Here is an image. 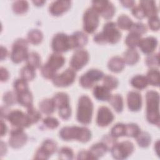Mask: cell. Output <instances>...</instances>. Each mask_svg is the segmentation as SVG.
Masks as SVG:
<instances>
[{"mask_svg": "<svg viewBox=\"0 0 160 160\" xmlns=\"http://www.w3.org/2000/svg\"><path fill=\"white\" fill-rule=\"evenodd\" d=\"M32 2L36 6H42L44 3L46 2L45 1H41V0H37V1H33Z\"/></svg>", "mask_w": 160, "mask_h": 160, "instance_id": "cell-59", "label": "cell"}, {"mask_svg": "<svg viewBox=\"0 0 160 160\" xmlns=\"http://www.w3.org/2000/svg\"><path fill=\"white\" fill-rule=\"evenodd\" d=\"M43 39V34L39 29H32L29 31L27 36V41L28 42L38 45L40 44Z\"/></svg>", "mask_w": 160, "mask_h": 160, "instance_id": "cell-32", "label": "cell"}, {"mask_svg": "<svg viewBox=\"0 0 160 160\" xmlns=\"http://www.w3.org/2000/svg\"><path fill=\"white\" fill-rule=\"evenodd\" d=\"M118 79L111 75H106L103 77V86L108 88L109 90L116 88L118 86Z\"/></svg>", "mask_w": 160, "mask_h": 160, "instance_id": "cell-43", "label": "cell"}, {"mask_svg": "<svg viewBox=\"0 0 160 160\" xmlns=\"http://www.w3.org/2000/svg\"><path fill=\"white\" fill-rule=\"evenodd\" d=\"M42 122L46 128L51 129L56 128L59 124V122L58 121V120L56 118L51 116H48L45 118L43 119Z\"/></svg>", "mask_w": 160, "mask_h": 160, "instance_id": "cell-50", "label": "cell"}, {"mask_svg": "<svg viewBox=\"0 0 160 160\" xmlns=\"http://www.w3.org/2000/svg\"><path fill=\"white\" fill-rule=\"evenodd\" d=\"M145 62L146 65L151 68H155L159 66V54H150L146 57Z\"/></svg>", "mask_w": 160, "mask_h": 160, "instance_id": "cell-46", "label": "cell"}, {"mask_svg": "<svg viewBox=\"0 0 160 160\" xmlns=\"http://www.w3.org/2000/svg\"><path fill=\"white\" fill-rule=\"evenodd\" d=\"M71 1L58 0L52 2L49 7V11L52 16H58L66 12L71 7Z\"/></svg>", "mask_w": 160, "mask_h": 160, "instance_id": "cell-19", "label": "cell"}, {"mask_svg": "<svg viewBox=\"0 0 160 160\" xmlns=\"http://www.w3.org/2000/svg\"><path fill=\"white\" fill-rule=\"evenodd\" d=\"M51 48L57 53L64 52L71 49L69 36L63 32L56 34L52 39Z\"/></svg>", "mask_w": 160, "mask_h": 160, "instance_id": "cell-13", "label": "cell"}, {"mask_svg": "<svg viewBox=\"0 0 160 160\" xmlns=\"http://www.w3.org/2000/svg\"><path fill=\"white\" fill-rule=\"evenodd\" d=\"M13 88L16 93H20L29 90L28 81L22 79H16L13 82Z\"/></svg>", "mask_w": 160, "mask_h": 160, "instance_id": "cell-41", "label": "cell"}, {"mask_svg": "<svg viewBox=\"0 0 160 160\" xmlns=\"http://www.w3.org/2000/svg\"><path fill=\"white\" fill-rule=\"evenodd\" d=\"M64 63L65 58L64 56L60 53L54 52L49 56L48 61L45 64L50 69L56 72L64 65Z\"/></svg>", "mask_w": 160, "mask_h": 160, "instance_id": "cell-22", "label": "cell"}, {"mask_svg": "<svg viewBox=\"0 0 160 160\" xmlns=\"http://www.w3.org/2000/svg\"><path fill=\"white\" fill-rule=\"evenodd\" d=\"M146 79L148 84L153 86L159 85V71L158 69L151 68L147 72Z\"/></svg>", "mask_w": 160, "mask_h": 160, "instance_id": "cell-35", "label": "cell"}, {"mask_svg": "<svg viewBox=\"0 0 160 160\" xmlns=\"http://www.w3.org/2000/svg\"><path fill=\"white\" fill-rule=\"evenodd\" d=\"M120 2L122 4L123 6L126 8H132L134 6L135 2L132 0H126V1H121Z\"/></svg>", "mask_w": 160, "mask_h": 160, "instance_id": "cell-56", "label": "cell"}, {"mask_svg": "<svg viewBox=\"0 0 160 160\" xmlns=\"http://www.w3.org/2000/svg\"><path fill=\"white\" fill-rule=\"evenodd\" d=\"M76 76V73L72 68H68L61 74H56L52 79L55 86L64 88L71 85Z\"/></svg>", "mask_w": 160, "mask_h": 160, "instance_id": "cell-14", "label": "cell"}, {"mask_svg": "<svg viewBox=\"0 0 160 160\" xmlns=\"http://www.w3.org/2000/svg\"><path fill=\"white\" fill-rule=\"evenodd\" d=\"M137 143L141 148H147L151 142V137L148 132L141 131L136 138Z\"/></svg>", "mask_w": 160, "mask_h": 160, "instance_id": "cell-38", "label": "cell"}, {"mask_svg": "<svg viewBox=\"0 0 160 160\" xmlns=\"http://www.w3.org/2000/svg\"><path fill=\"white\" fill-rule=\"evenodd\" d=\"M102 142H103L106 146L108 147V150H110L111 148L117 142L116 138L112 136L111 134L109 135H104L102 138Z\"/></svg>", "mask_w": 160, "mask_h": 160, "instance_id": "cell-52", "label": "cell"}, {"mask_svg": "<svg viewBox=\"0 0 160 160\" xmlns=\"http://www.w3.org/2000/svg\"><path fill=\"white\" fill-rule=\"evenodd\" d=\"M147 26L146 24H144L142 22H134L131 29L129 30L130 31L138 33L140 35L142 36V34H144L147 31Z\"/></svg>", "mask_w": 160, "mask_h": 160, "instance_id": "cell-49", "label": "cell"}, {"mask_svg": "<svg viewBox=\"0 0 160 160\" xmlns=\"http://www.w3.org/2000/svg\"><path fill=\"white\" fill-rule=\"evenodd\" d=\"M9 78V73L8 69L4 67L0 68V79L1 82L6 81Z\"/></svg>", "mask_w": 160, "mask_h": 160, "instance_id": "cell-55", "label": "cell"}, {"mask_svg": "<svg viewBox=\"0 0 160 160\" xmlns=\"http://www.w3.org/2000/svg\"><path fill=\"white\" fill-rule=\"evenodd\" d=\"M78 159H95L89 151L82 150L79 151L77 156Z\"/></svg>", "mask_w": 160, "mask_h": 160, "instance_id": "cell-54", "label": "cell"}, {"mask_svg": "<svg viewBox=\"0 0 160 160\" xmlns=\"http://www.w3.org/2000/svg\"><path fill=\"white\" fill-rule=\"evenodd\" d=\"M93 103L91 99L86 95L81 96L78 101L76 119L82 124H89L92 119Z\"/></svg>", "mask_w": 160, "mask_h": 160, "instance_id": "cell-4", "label": "cell"}, {"mask_svg": "<svg viewBox=\"0 0 160 160\" xmlns=\"http://www.w3.org/2000/svg\"><path fill=\"white\" fill-rule=\"evenodd\" d=\"M21 78L26 80V81H32L36 76L35 69L32 68L26 65L22 68L20 71Z\"/></svg>", "mask_w": 160, "mask_h": 160, "instance_id": "cell-39", "label": "cell"}, {"mask_svg": "<svg viewBox=\"0 0 160 160\" xmlns=\"http://www.w3.org/2000/svg\"><path fill=\"white\" fill-rule=\"evenodd\" d=\"M127 104L131 111H138L142 106V97L137 91H131L127 95Z\"/></svg>", "mask_w": 160, "mask_h": 160, "instance_id": "cell-21", "label": "cell"}, {"mask_svg": "<svg viewBox=\"0 0 160 160\" xmlns=\"http://www.w3.org/2000/svg\"><path fill=\"white\" fill-rule=\"evenodd\" d=\"M58 156L61 159H72L74 158V152L70 148L62 147L58 151Z\"/></svg>", "mask_w": 160, "mask_h": 160, "instance_id": "cell-47", "label": "cell"}, {"mask_svg": "<svg viewBox=\"0 0 160 160\" xmlns=\"http://www.w3.org/2000/svg\"><path fill=\"white\" fill-rule=\"evenodd\" d=\"M104 77V73L99 69H91L82 74L79 78L80 85L86 89L92 88L94 83L100 81Z\"/></svg>", "mask_w": 160, "mask_h": 160, "instance_id": "cell-11", "label": "cell"}, {"mask_svg": "<svg viewBox=\"0 0 160 160\" xmlns=\"http://www.w3.org/2000/svg\"><path fill=\"white\" fill-rule=\"evenodd\" d=\"M88 41V36L82 31H76L69 36L70 48L72 49H82Z\"/></svg>", "mask_w": 160, "mask_h": 160, "instance_id": "cell-18", "label": "cell"}, {"mask_svg": "<svg viewBox=\"0 0 160 160\" xmlns=\"http://www.w3.org/2000/svg\"><path fill=\"white\" fill-rule=\"evenodd\" d=\"M134 150V144L129 141L116 142L110 149L113 158L118 160L126 159L133 152Z\"/></svg>", "mask_w": 160, "mask_h": 160, "instance_id": "cell-7", "label": "cell"}, {"mask_svg": "<svg viewBox=\"0 0 160 160\" xmlns=\"http://www.w3.org/2000/svg\"><path fill=\"white\" fill-rule=\"evenodd\" d=\"M94 97L101 101H108L111 96V90L104 86L96 85L93 89Z\"/></svg>", "mask_w": 160, "mask_h": 160, "instance_id": "cell-24", "label": "cell"}, {"mask_svg": "<svg viewBox=\"0 0 160 160\" xmlns=\"http://www.w3.org/2000/svg\"><path fill=\"white\" fill-rule=\"evenodd\" d=\"M146 119L152 124L159 125V94L153 90L147 91L146 94Z\"/></svg>", "mask_w": 160, "mask_h": 160, "instance_id": "cell-2", "label": "cell"}, {"mask_svg": "<svg viewBox=\"0 0 160 160\" xmlns=\"http://www.w3.org/2000/svg\"><path fill=\"white\" fill-rule=\"evenodd\" d=\"M17 94V102L20 105L28 108L32 106V93L28 90L22 92Z\"/></svg>", "mask_w": 160, "mask_h": 160, "instance_id": "cell-27", "label": "cell"}, {"mask_svg": "<svg viewBox=\"0 0 160 160\" xmlns=\"http://www.w3.org/2000/svg\"><path fill=\"white\" fill-rule=\"evenodd\" d=\"M125 63L122 58L115 56L112 57L108 62V69L113 72H119L124 68Z\"/></svg>", "mask_w": 160, "mask_h": 160, "instance_id": "cell-25", "label": "cell"}, {"mask_svg": "<svg viewBox=\"0 0 160 160\" xmlns=\"http://www.w3.org/2000/svg\"><path fill=\"white\" fill-rule=\"evenodd\" d=\"M114 118L113 113L108 107L102 106L99 108L96 116V123L99 126H108L112 122Z\"/></svg>", "mask_w": 160, "mask_h": 160, "instance_id": "cell-17", "label": "cell"}, {"mask_svg": "<svg viewBox=\"0 0 160 160\" xmlns=\"http://www.w3.org/2000/svg\"><path fill=\"white\" fill-rule=\"evenodd\" d=\"M7 132V126L6 124L4 122L3 120H1V136H4Z\"/></svg>", "mask_w": 160, "mask_h": 160, "instance_id": "cell-57", "label": "cell"}, {"mask_svg": "<svg viewBox=\"0 0 160 160\" xmlns=\"http://www.w3.org/2000/svg\"><path fill=\"white\" fill-rule=\"evenodd\" d=\"M139 5L141 6L144 11L145 17H148L149 18L157 16L158 9L157 8L155 1L148 0L141 1L139 2Z\"/></svg>", "mask_w": 160, "mask_h": 160, "instance_id": "cell-23", "label": "cell"}, {"mask_svg": "<svg viewBox=\"0 0 160 160\" xmlns=\"http://www.w3.org/2000/svg\"><path fill=\"white\" fill-rule=\"evenodd\" d=\"M99 23V14L92 8H88L83 15V29L89 34L93 33Z\"/></svg>", "mask_w": 160, "mask_h": 160, "instance_id": "cell-9", "label": "cell"}, {"mask_svg": "<svg viewBox=\"0 0 160 160\" xmlns=\"http://www.w3.org/2000/svg\"><path fill=\"white\" fill-rule=\"evenodd\" d=\"M157 46V39L152 36H148L145 38H141L138 46H139V49L143 53L146 54H150L156 49Z\"/></svg>", "mask_w": 160, "mask_h": 160, "instance_id": "cell-20", "label": "cell"}, {"mask_svg": "<svg viewBox=\"0 0 160 160\" xmlns=\"http://www.w3.org/2000/svg\"><path fill=\"white\" fill-rule=\"evenodd\" d=\"M28 53V41L23 38H19L12 44L10 58L14 63L18 64L26 60Z\"/></svg>", "mask_w": 160, "mask_h": 160, "instance_id": "cell-5", "label": "cell"}, {"mask_svg": "<svg viewBox=\"0 0 160 160\" xmlns=\"http://www.w3.org/2000/svg\"><path fill=\"white\" fill-rule=\"evenodd\" d=\"M89 151L94 156L95 159H98L102 157L107 152V151H108V148L103 142L101 141L93 144L90 148Z\"/></svg>", "mask_w": 160, "mask_h": 160, "instance_id": "cell-28", "label": "cell"}, {"mask_svg": "<svg viewBox=\"0 0 160 160\" xmlns=\"http://www.w3.org/2000/svg\"><path fill=\"white\" fill-rule=\"evenodd\" d=\"M130 83L133 88L139 90L145 89L148 85V82L146 77L145 76L140 74L133 76L131 79Z\"/></svg>", "mask_w": 160, "mask_h": 160, "instance_id": "cell-30", "label": "cell"}, {"mask_svg": "<svg viewBox=\"0 0 160 160\" xmlns=\"http://www.w3.org/2000/svg\"><path fill=\"white\" fill-rule=\"evenodd\" d=\"M91 8L106 19L112 18L116 12L114 6L109 1H93Z\"/></svg>", "mask_w": 160, "mask_h": 160, "instance_id": "cell-10", "label": "cell"}, {"mask_svg": "<svg viewBox=\"0 0 160 160\" xmlns=\"http://www.w3.org/2000/svg\"><path fill=\"white\" fill-rule=\"evenodd\" d=\"M141 39V35L130 31L125 39V43L129 48H135L138 46L140 40Z\"/></svg>", "mask_w": 160, "mask_h": 160, "instance_id": "cell-36", "label": "cell"}, {"mask_svg": "<svg viewBox=\"0 0 160 160\" xmlns=\"http://www.w3.org/2000/svg\"><path fill=\"white\" fill-rule=\"evenodd\" d=\"M59 136L64 141H68L74 139L84 143L91 139V132L85 127L65 126L60 130Z\"/></svg>", "mask_w": 160, "mask_h": 160, "instance_id": "cell-3", "label": "cell"}, {"mask_svg": "<svg viewBox=\"0 0 160 160\" xmlns=\"http://www.w3.org/2000/svg\"><path fill=\"white\" fill-rule=\"evenodd\" d=\"M29 8V4L26 1H16L12 4L13 12L17 14H22L26 12Z\"/></svg>", "mask_w": 160, "mask_h": 160, "instance_id": "cell-37", "label": "cell"}, {"mask_svg": "<svg viewBox=\"0 0 160 160\" xmlns=\"http://www.w3.org/2000/svg\"><path fill=\"white\" fill-rule=\"evenodd\" d=\"M121 38V33L116 22L109 21L104 26L102 31L97 33L94 36V41L99 44H104L107 42L116 44Z\"/></svg>", "mask_w": 160, "mask_h": 160, "instance_id": "cell-1", "label": "cell"}, {"mask_svg": "<svg viewBox=\"0 0 160 160\" xmlns=\"http://www.w3.org/2000/svg\"><path fill=\"white\" fill-rule=\"evenodd\" d=\"M131 12L134 17H136V18L139 19H142L145 17L144 11L139 4L134 6L131 10Z\"/></svg>", "mask_w": 160, "mask_h": 160, "instance_id": "cell-53", "label": "cell"}, {"mask_svg": "<svg viewBox=\"0 0 160 160\" xmlns=\"http://www.w3.org/2000/svg\"><path fill=\"white\" fill-rule=\"evenodd\" d=\"M26 65L36 69L41 67V61L39 54L36 52H29L26 59Z\"/></svg>", "mask_w": 160, "mask_h": 160, "instance_id": "cell-31", "label": "cell"}, {"mask_svg": "<svg viewBox=\"0 0 160 160\" xmlns=\"http://www.w3.org/2000/svg\"><path fill=\"white\" fill-rule=\"evenodd\" d=\"M7 55H8L7 49L5 47L1 46V60L2 61L3 59H4L6 58Z\"/></svg>", "mask_w": 160, "mask_h": 160, "instance_id": "cell-58", "label": "cell"}, {"mask_svg": "<svg viewBox=\"0 0 160 160\" xmlns=\"http://www.w3.org/2000/svg\"><path fill=\"white\" fill-rule=\"evenodd\" d=\"M108 101L117 112H122L124 107V104L122 97L120 94H116L111 95Z\"/></svg>", "mask_w": 160, "mask_h": 160, "instance_id": "cell-34", "label": "cell"}, {"mask_svg": "<svg viewBox=\"0 0 160 160\" xmlns=\"http://www.w3.org/2000/svg\"><path fill=\"white\" fill-rule=\"evenodd\" d=\"M148 26L149 28L154 31H158L159 29V19L158 16L149 18L148 19Z\"/></svg>", "mask_w": 160, "mask_h": 160, "instance_id": "cell-51", "label": "cell"}, {"mask_svg": "<svg viewBox=\"0 0 160 160\" xmlns=\"http://www.w3.org/2000/svg\"><path fill=\"white\" fill-rule=\"evenodd\" d=\"M126 124L123 123H117L111 128L110 134L115 138L125 136Z\"/></svg>", "mask_w": 160, "mask_h": 160, "instance_id": "cell-42", "label": "cell"}, {"mask_svg": "<svg viewBox=\"0 0 160 160\" xmlns=\"http://www.w3.org/2000/svg\"><path fill=\"white\" fill-rule=\"evenodd\" d=\"M6 119H8L13 128L24 129L31 125L27 114L19 109L10 111Z\"/></svg>", "mask_w": 160, "mask_h": 160, "instance_id": "cell-8", "label": "cell"}, {"mask_svg": "<svg viewBox=\"0 0 160 160\" xmlns=\"http://www.w3.org/2000/svg\"><path fill=\"white\" fill-rule=\"evenodd\" d=\"M41 74L46 79H52L56 75V72L52 70L48 66L44 64L41 66Z\"/></svg>", "mask_w": 160, "mask_h": 160, "instance_id": "cell-48", "label": "cell"}, {"mask_svg": "<svg viewBox=\"0 0 160 160\" xmlns=\"http://www.w3.org/2000/svg\"><path fill=\"white\" fill-rule=\"evenodd\" d=\"M40 111L46 114H51L54 112L56 109V106L52 99H44L39 104Z\"/></svg>", "mask_w": 160, "mask_h": 160, "instance_id": "cell-29", "label": "cell"}, {"mask_svg": "<svg viewBox=\"0 0 160 160\" xmlns=\"http://www.w3.org/2000/svg\"><path fill=\"white\" fill-rule=\"evenodd\" d=\"M57 148V143L54 141L49 139H46L36 151L34 158L41 160L48 159L56 151Z\"/></svg>", "mask_w": 160, "mask_h": 160, "instance_id": "cell-12", "label": "cell"}, {"mask_svg": "<svg viewBox=\"0 0 160 160\" xmlns=\"http://www.w3.org/2000/svg\"><path fill=\"white\" fill-rule=\"evenodd\" d=\"M56 108L58 109L59 117L62 119H68L71 115V109L69 103V97L67 93L59 92L52 98Z\"/></svg>", "mask_w": 160, "mask_h": 160, "instance_id": "cell-6", "label": "cell"}, {"mask_svg": "<svg viewBox=\"0 0 160 160\" xmlns=\"http://www.w3.org/2000/svg\"><path fill=\"white\" fill-rule=\"evenodd\" d=\"M141 131L139 126L135 123H129L126 124L125 136L136 138Z\"/></svg>", "mask_w": 160, "mask_h": 160, "instance_id": "cell-40", "label": "cell"}, {"mask_svg": "<svg viewBox=\"0 0 160 160\" xmlns=\"http://www.w3.org/2000/svg\"><path fill=\"white\" fill-rule=\"evenodd\" d=\"M29 119L32 124L36 123L38 122L40 119L41 118V114L39 111L36 109L33 106L27 108V112H26Z\"/></svg>", "mask_w": 160, "mask_h": 160, "instance_id": "cell-44", "label": "cell"}, {"mask_svg": "<svg viewBox=\"0 0 160 160\" xmlns=\"http://www.w3.org/2000/svg\"><path fill=\"white\" fill-rule=\"evenodd\" d=\"M133 21L132 19L126 14L120 15L117 19V26L123 30H130Z\"/></svg>", "mask_w": 160, "mask_h": 160, "instance_id": "cell-33", "label": "cell"}, {"mask_svg": "<svg viewBox=\"0 0 160 160\" xmlns=\"http://www.w3.org/2000/svg\"><path fill=\"white\" fill-rule=\"evenodd\" d=\"M139 58V54L135 49L129 48L123 53L122 59L124 63L132 66L138 62Z\"/></svg>", "mask_w": 160, "mask_h": 160, "instance_id": "cell-26", "label": "cell"}, {"mask_svg": "<svg viewBox=\"0 0 160 160\" xmlns=\"http://www.w3.org/2000/svg\"><path fill=\"white\" fill-rule=\"evenodd\" d=\"M2 99L6 106H12L17 102V94L16 92L7 91L4 94Z\"/></svg>", "mask_w": 160, "mask_h": 160, "instance_id": "cell-45", "label": "cell"}, {"mask_svg": "<svg viewBox=\"0 0 160 160\" xmlns=\"http://www.w3.org/2000/svg\"><path fill=\"white\" fill-rule=\"evenodd\" d=\"M89 54L88 52L84 49H77L72 54L71 61V68L74 71H78L82 68L89 61Z\"/></svg>", "mask_w": 160, "mask_h": 160, "instance_id": "cell-16", "label": "cell"}, {"mask_svg": "<svg viewBox=\"0 0 160 160\" xmlns=\"http://www.w3.org/2000/svg\"><path fill=\"white\" fill-rule=\"evenodd\" d=\"M28 141V136L22 128H13L10 131L9 145L13 149L22 147Z\"/></svg>", "mask_w": 160, "mask_h": 160, "instance_id": "cell-15", "label": "cell"}]
</instances>
